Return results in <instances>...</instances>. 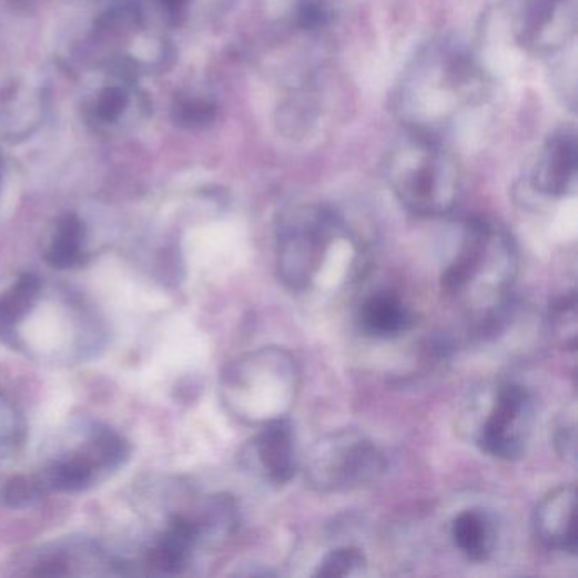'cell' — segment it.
<instances>
[{
    "mask_svg": "<svg viewBox=\"0 0 578 578\" xmlns=\"http://www.w3.org/2000/svg\"><path fill=\"white\" fill-rule=\"evenodd\" d=\"M0 339L33 358L79 363L98 355L105 331L82 298L24 273L0 294Z\"/></svg>",
    "mask_w": 578,
    "mask_h": 578,
    "instance_id": "cell-1",
    "label": "cell"
},
{
    "mask_svg": "<svg viewBox=\"0 0 578 578\" xmlns=\"http://www.w3.org/2000/svg\"><path fill=\"white\" fill-rule=\"evenodd\" d=\"M517 265L509 234L489 221H468L458 252L443 270V294L468 320L493 323L509 301Z\"/></svg>",
    "mask_w": 578,
    "mask_h": 578,
    "instance_id": "cell-2",
    "label": "cell"
},
{
    "mask_svg": "<svg viewBox=\"0 0 578 578\" xmlns=\"http://www.w3.org/2000/svg\"><path fill=\"white\" fill-rule=\"evenodd\" d=\"M298 367L282 348H260L227 365L221 377L224 406L246 424L287 419L298 392Z\"/></svg>",
    "mask_w": 578,
    "mask_h": 578,
    "instance_id": "cell-3",
    "label": "cell"
},
{
    "mask_svg": "<svg viewBox=\"0 0 578 578\" xmlns=\"http://www.w3.org/2000/svg\"><path fill=\"white\" fill-rule=\"evenodd\" d=\"M130 455V443L115 429L99 420H77L58 436L34 475L47 494L82 493L121 470Z\"/></svg>",
    "mask_w": 578,
    "mask_h": 578,
    "instance_id": "cell-4",
    "label": "cell"
},
{
    "mask_svg": "<svg viewBox=\"0 0 578 578\" xmlns=\"http://www.w3.org/2000/svg\"><path fill=\"white\" fill-rule=\"evenodd\" d=\"M345 227L329 209L301 205L282 214L277 224L278 278L292 291H310Z\"/></svg>",
    "mask_w": 578,
    "mask_h": 578,
    "instance_id": "cell-5",
    "label": "cell"
},
{
    "mask_svg": "<svg viewBox=\"0 0 578 578\" xmlns=\"http://www.w3.org/2000/svg\"><path fill=\"white\" fill-rule=\"evenodd\" d=\"M388 182L399 201L419 216H445L460 197L458 166L429 141L404 144L388 163Z\"/></svg>",
    "mask_w": 578,
    "mask_h": 578,
    "instance_id": "cell-6",
    "label": "cell"
},
{
    "mask_svg": "<svg viewBox=\"0 0 578 578\" xmlns=\"http://www.w3.org/2000/svg\"><path fill=\"white\" fill-rule=\"evenodd\" d=\"M385 468L384 452L365 433L339 429L311 448L306 480L317 493H352L381 480Z\"/></svg>",
    "mask_w": 578,
    "mask_h": 578,
    "instance_id": "cell-7",
    "label": "cell"
},
{
    "mask_svg": "<svg viewBox=\"0 0 578 578\" xmlns=\"http://www.w3.org/2000/svg\"><path fill=\"white\" fill-rule=\"evenodd\" d=\"M536 420L533 395L523 385L500 384L478 424L475 443L485 455L516 460L526 452Z\"/></svg>",
    "mask_w": 578,
    "mask_h": 578,
    "instance_id": "cell-8",
    "label": "cell"
},
{
    "mask_svg": "<svg viewBox=\"0 0 578 578\" xmlns=\"http://www.w3.org/2000/svg\"><path fill=\"white\" fill-rule=\"evenodd\" d=\"M18 574L31 577L118 575L114 551L90 538H63L34 548L18 558Z\"/></svg>",
    "mask_w": 578,
    "mask_h": 578,
    "instance_id": "cell-9",
    "label": "cell"
},
{
    "mask_svg": "<svg viewBox=\"0 0 578 578\" xmlns=\"http://www.w3.org/2000/svg\"><path fill=\"white\" fill-rule=\"evenodd\" d=\"M241 464L250 474L270 484H287L298 467L294 429L287 419L263 424L241 452Z\"/></svg>",
    "mask_w": 578,
    "mask_h": 578,
    "instance_id": "cell-10",
    "label": "cell"
},
{
    "mask_svg": "<svg viewBox=\"0 0 578 578\" xmlns=\"http://www.w3.org/2000/svg\"><path fill=\"white\" fill-rule=\"evenodd\" d=\"M574 485H561L542 497L533 517L536 538L548 550L577 554V528H575Z\"/></svg>",
    "mask_w": 578,
    "mask_h": 578,
    "instance_id": "cell-11",
    "label": "cell"
},
{
    "mask_svg": "<svg viewBox=\"0 0 578 578\" xmlns=\"http://www.w3.org/2000/svg\"><path fill=\"white\" fill-rule=\"evenodd\" d=\"M358 326L374 338H397L413 326V313L399 295L375 292L359 306Z\"/></svg>",
    "mask_w": 578,
    "mask_h": 578,
    "instance_id": "cell-12",
    "label": "cell"
},
{
    "mask_svg": "<svg viewBox=\"0 0 578 578\" xmlns=\"http://www.w3.org/2000/svg\"><path fill=\"white\" fill-rule=\"evenodd\" d=\"M577 176V143L574 136L560 134L548 141L538 169H536V189L548 195L567 194Z\"/></svg>",
    "mask_w": 578,
    "mask_h": 578,
    "instance_id": "cell-13",
    "label": "cell"
},
{
    "mask_svg": "<svg viewBox=\"0 0 578 578\" xmlns=\"http://www.w3.org/2000/svg\"><path fill=\"white\" fill-rule=\"evenodd\" d=\"M452 539L468 560H489L496 550V525L484 510L467 509L453 519Z\"/></svg>",
    "mask_w": 578,
    "mask_h": 578,
    "instance_id": "cell-14",
    "label": "cell"
},
{
    "mask_svg": "<svg viewBox=\"0 0 578 578\" xmlns=\"http://www.w3.org/2000/svg\"><path fill=\"white\" fill-rule=\"evenodd\" d=\"M44 260L57 270H73L87 265L89 252L85 226L75 214H67L58 221L50 245L44 252Z\"/></svg>",
    "mask_w": 578,
    "mask_h": 578,
    "instance_id": "cell-15",
    "label": "cell"
},
{
    "mask_svg": "<svg viewBox=\"0 0 578 578\" xmlns=\"http://www.w3.org/2000/svg\"><path fill=\"white\" fill-rule=\"evenodd\" d=\"M26 420L21 410L0 392V462L9 460L21 452L26 442Z\"/></svg>",
    "mask_w": 578,
    "mask_h": 578,
    "instance_id": "cell-16",
    "label": "cell"
},
{
    "mask_svg": "<svg viewBox=\"0 0 578 578\" xmlns=\"http://www.w3.org/2000/svg\"><path fill=\"white\" fill-rule=\"evenodd\" d=\"M550 331L555 342L564 349L574 352L577 346V294L567 292L555 298L550 306Z\"/></svg>",
    "mask_w": 578,
    "mask_h": 578,
    "instance_id": "cell-17",
    "label": "cell"
},
{
    "mask_svg": "<svg viewBox=\"0 0 578 578\" xmlns=\"http://www.w3.org/2000/svg\"><path fill=\"white\" fill-rule=\"evenodd\" d=\"M367 567V558L358 548L343 546L338 550L329 551L317 565L314 577L334 578L359 575Z\"/></svg>",
    "mask_w": 578,
    "mask_h": 578,
    "instance_id": "cell-18",
    "label": "cell"
},
{
    "mask_svg": "<svg viewBox=\"0 0 578 578\" xmlns=\"http://www.w3.org/2000/svg\"><path fill=\"white\" fill-rule=\"evenodd\" d=\"M44 494L47 493L37 475H19L2 487L0 497L4 500L6 506L12 507V509H28V507H33Z\"/></svg>",
    "mask_w": 578,
    "mask_h": 578,
    "instance_id": "cell-19",
    "label": "cell"
},
{
    "mask_svg": "<svg viewBox=\"0 0 578 578\" xmlns=\"http://www.w3.org/2000/svg\"><path fill=\"white\" fill-rule=\"evenodd\" d=\"M558 0H528L523 12L521 31L523 41H535L546 26L550 24Z\"/></svg>",
    "mask_w": 578,
    "mask_h": 578,
    "instance_id": "cell-20",
    "label": "cell"
},
{
    "mask_svg": "<svg viewBox=\"0 0 578 578\" xmlns=\"http://www.w3.org/2000/svg\"><path fill=\"white\" fill-rule=\"evenodd\" d=\"M173 118L175 123L180 126L191 128V130H197V128L207 126L216 118V105L207 101H182L176 104L175 111H173Z\"/></svg>",
    "mask_w": 578,
    "mask_h": 578,
    "instance_id": "cell-21",
    "label": "cell"
},
{
    "mask_svg": "<svg viewBox=\"0 0 578 578\" xmlns=\"http://www.w3.org/2000/svg\"><path fill=\"white\" fill-rule=\"evenodd\" d=\"M128 99L123 90L118 87H111L102 92L101 99L98 102V114L104 121H114L119 115L123 114L126 108Z\"/></svg>",
    "mask_w": 578,
    "mask_h": 578,
    "instance_id": "cell-22",
    "label": "cell"
},
{
    "mask_svg": "<svg viewBox=\"0 0 578 578\" xmlns=\"http://www.w3.org/2000/svg\"><path fill=\"white\" fill-rule=\"evenodd\" d=\"M327 21V11L320 0H302L297 6V22L302 29L313 31L323 28Z\"/></svg>",
    "mask_w": 578,
    "mask_h": 578,
    "instance_id": "cell-23",
    "label": "cell"
},
{
    "mask_svg": "<svg viewBox=\"0 0 578 578\" xmlns=\"http://www.w3.org/2000/svg\"><path fill=\"white\" fill-rule=\"evenodd\" d=\"M162 2L172 14L182 11V9L185 8V4H187V0H162Z\"/></svg>",
    "mask_w": 578,
    "mask_h": 578,
    "instance_id": "cell-24",
    "label": "cell"
}]
</instances>
